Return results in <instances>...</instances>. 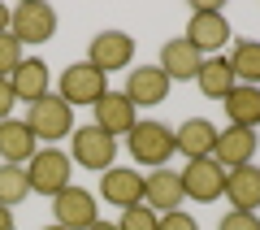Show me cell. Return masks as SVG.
I'll return each instance as SVG.
<instances>
[{"label":"cell","mask_w":260,"mask_h":230,"mask_svg":"<svg viewBox=\"0 0 260 230\" xmlns=\"http://www.w3.org/2000/svg\"><path fill=\"white\" fill-rule=\"evenodd\" d=\"M113 157H117V139L104 135L100 126H78L74 135H70V161L83 169H95V174H104V169H113Z\"/></svg>","instance_id":"5"},{"label":"cell","mask_w":260,"mask_h":230,"mask_svg":"<svg viewBox=\"0 0 260 230\" xmlns=\"http://www.w3.org/2000/svg\"><path fill=\"white\" fill-rule=\"evenodd\" d=\"M225 200L230 209L243 213H256L260 209V165H239V169H225Z\"/></svg>","instance_id":"16"},{"label":"cell","mask_w":260,"mask_h":230,"mask_svg":"<svg viewBox=\"0 0 260 230\" xmlns=\"http://www.w3.org/2000/svg\"><path fill=\"white\" fill-rule=\"evenodd\" d=\"M13 104H18V96H13V87H9V78H0V122H9V113H13Z\"/></svg>","instance_id":"29"},{"label":"cell","mask_w":260,"mask_h":230,"mask_svg":"<svg viewBox=\"0 0 260 230\" xmlns=\"http://www.w3.org/2000/svg\"><path fill=\"white\" fill-rule=\"evenodd\" d=\"M0 230H13V209H0Z\"/></svg>","instance_id":"30"},{"label":"cell","mask_w":260,"mask_h":230,"mask_svg":"<svg viewBox=\"0 0 260 230\" xmlns=\"http://www.w3.org/2000/svg\"><path fill=\"white\" fill-rule=\"evenodd\" d=\"M174 143H178V152H182L186 161L213 157V148H217V126H213L208 118H186L182 126L174 130Z\"/></svg>","instance_id":"17"},{"label":"cell","mask_w":260,"mask_h":230,"mask_svg":"<svg viewBox=\"0 0 260 230\" xmlns=\"http://www.w3.org/2000/svg\"><path fill=\"white\" fill-rule=\"evenodd\" d=\"M178 178H182V195L195 200V204H213L217 195H225V169L217 165L213 157L186 161V165L178 169Z\"/></svg>","instance_id":"8"},{"label":"cell","mask_w":260,"mask_h":230,"mask_svg":"<svg viewBox=\"0 0 260 230\" xmlns=\"http://www.w3.org/2000/svg\"><path fill=\"white\" fill-rule=\"evenodd\" d=\"M9 13H13V9H5V5H0V35L9 31Z\"/></svg>","instance_id":"31"},{"label":"cell","mask_w":260,"mask_h":230,"mask_svg":"<svg viewBox=\"0 0 260 230\" xmlns=\"http://www.w3.org/2000/svg\"><path fill=\"white\" fill-rule=\"evenodd\" d=\"M195 87H200L208 100H225V96L239 87V78H234V70H230V56H204L200 74H195Z\"/></svg>","instance_id":"20"},{"label":"cell","mask_w":260,"mask_h":230,"mask_svg":"<svg viewBox=\"0 0 260 230\" xmlns=\"http://www.w3.org/2000/svg\"><path fill=\"white\" fill-rule=\"evenodd\" d=\"M87 230H117L113 221H95V226H87Z\"/></svg>","instance_id":"32"},{"label":"cell","mask_w":260,"mask_h":230,"mask_svg":"<svg viewBox=\"0 0 260 230\" xmlns=\"http://www.w3.org/2000/svg\"><path fill=\"white\" fill-rule=\"evenodd\" d=\"M9 35L22 48L26 44H48L56 35V9L44 5V0H22L18 9L9 13Z\"/></svg>","instance_id":"6"},{"label":"cell","mask_w":260,"mask_h":230,"mask_svg":"<svg viewBox=\"0 0 260 230\" xmlns=\"http://www.w3.org/2000/svg\"><path fill=\"white\" fill-rule=\"evenodd\" d=\"M135 122H139V109L126 100V92H104V100L95 104V126L104 130V135H130L135 130Z\"/></svg>","instance_id":"15"},{"label":"cell","mask_w":260,"mask_h":230,"mask_svg":"<svg viewBox=\"0 0 260 230\" xmlns=\"http://www.w3.org/2000/svg\"><path fill=\"white\" fill-rule=\"evenodd\" d=\"M70 174H74V161H70V152H61V148H39L35 157L26 161L30 191H35V195H48V200H52L56 191L70 187Z\"/></svg>","instance_id":"3"},{"label":"cell","mask_w":260,"mask_h":230,"mask_svg":"<svg viewBox=\"0 0 260 230\" xmlns=\"http://www.w3.org/2000/svg\"><path fill=\"white\" fill-rule=\"evenodd\" d=\"M22 56H26V52H22V44L5 31V35H0V78H9V74L22 65Z\"/></svg>","instance_id":"26"},{"label":"cell","mask_w":260,"mask_h":230,"mask_svg":"<svg viewBox=\"0 0 260 230\" xmlns=\"http://www.w3.org/2000/svg\"><path fill=\"white\" fill-rule=\"evenodd\" d=\"M35 152H39V139L26 122H13V118L0 122V157H5V165H26Z\"/></svg>","instance_id":"18"},{"label":"cell","mask_w":260,"mask_h":230,"mask_svg":"<svg viewBox=\"0 0 260 230\" xmlns=\"http://www.w3.org/2000/svg\"><path fill=\"white\" fill-rule=\"evenodd\" d=\"M186 44L195 48L200 56H217V48L230 44V22H225L221 5H208V0H200L191 9V22H186Z\"/></svg>","instance_id":"1"},{"label":"cell","mask_w":260,"mask_h":230,"mask_svg":"<svg viewBox=\"0 0 260 230\" xmlns=\"http://www.w3.org/2000/svg\"><path fill=\"white\" fill-rule=\"evenodd\" d=\"M200 65H204V56L195 52L186 39H169V44L160 48V70L169 74V83H186V78H195Z\"/></svg>","instance_id":"21"},{"label":"cell","mask_w":260,"mask_h":230,"mask_svg":"<svg viewBox=\"0 0 260 230\" xmlns=\"http://www.w3.org/2000/svg\"><path fill=\"white\" fill-rule=\"evenodd\" d=\"M104 92H109V74H100L91 61H74L61 74V92L56 96H61L70 109H78V104H91L95 109V104L104 100Z\"/></svg>","instance_id":"7"},{"label":"cell","mask_w":260,"mask_h":230,"mask_svg":"<svg viewBox=\"0 0 260 230\" xmlns=\"http://www.w3.org/2000/svg\"><path fill=\"white\" fill-rule=\"evenodd\" d=\"M48 65L39 61V56H22V65L9 74V87H13V96L18 100H26V104H35L39 96H48Z\"/></svg>","instance_id":"19"},{"label":"cell","mask_w":260,"mask_h":230,"mask_svg":"<svg viewBox=\"0 0 260 230\" xmlns=\"http://www.w3.org/2000/svg\"><path fill=\"white\" fill-rule=\"evenodd\" d=\"M230 70L239 83L247 87H260V39H239L230 52Z\"/></svg>","instance_id":"23"},{"label":"cell","mask_w":260,"mask_h":230,"mask_svg":"<svg viewBox=\"0 0 260 230\" xmlns=\"http://www.w3.org/2000/svg\"><path fill=\"white\" fill-rule=\"evenodd\" d=\"M169 74L160 70V65H139V70H130L126 78V100L135 104V109H152V104H165L169 96Z\"/></svg>","instance_id":"11"},{"label":"cell","mask_w":260,"mask_h":230,"mask_svg":"<svg viewBox=\"0 0 260 230\" xmlns=\"http://www.w3.org/2000/svg\"><path fill=\"white\" fill-rule=\"evenodd\" d=\"M126 148H130V157L139 161V165H148V169H160L178 152L174 130L165 122H135V130L126 135Z\"/></svg>","instance_id":"2"},{"label":"cell","mask_w":260,"mask_h":230,"mask_svg":"<svg viewBox=\"0 0 260 230\" xmlns=\"http://www.w3.org/2000/svg\"><path fill=\"white\" fill-rule=\"evenodd\" d=\"M26 126L35 130V139H44L52 148V139H70L74 135V109L61 96H39L35 104H26Z\"/></svg>","instance_id":"4"},{"label":"cell","mask_w":260,"mask_h":230,"mask_svg":"<svg viewBox=\"0 0 260 230\" xmlns=\"http://www.w3.org/2000/svg\"><path fill=\"white\" fill-rule=\"evenodd\" d=\"M30 195L26 165H0V209H18Z\"/></svg>","instance_id":"24"},{"label":"cell","mask_w":260,"mask_h":230,"mask_svg":"<svg viewBox=\"0 0 260 230\" xmlns=\"http://www.w3.org/2000/svg\"><path fill=\"white\" fill-rule=\"evenodd\" d=\"M100 195L113 209H135V204H143V174L139 169H126V165L104 169L100 174Z\"/></svg>","instance_id":"13"},{"label":"cell","mask_w":260,"mask_h":230,"mask_svg":"<svg viewBox=\"0 0 260 230\" xmlns=\"http://www.w3.org/2000/svg\"><path fill=\"white\" fill-rule=\"evenodd\" d=\"M117 230H160V213H152L148 204H135V209H121Z\"/></svg>","instance_id":"25"},{"label":"cell","mask_w":260,"mask_h":230,"mask_svg":"<svg viewBox=\"0 0 260 230\" xmlns=\"http://www.w3.org/2000/svg\"><path fill=\"white\" fill-rule=\"evenodd\" d=\"M221 104H225V118H230V126H247V130L260 126V87L239 83Z\"/></svg>","instance_id":"22"},{"label":"cell","mask_w":260,"mask_h":230,"mask_svg":"<svg viewBox=\"0 0 260 230\" xmlns=\"http://www.w3.org/2000/svg\"><path fill=\"white\" fill-rule=\"evenodd\" d=\"M182 178H178V169L160 165L152 169V174H143V204H148L152 213H174L182 209Z\"/></svg>","instance_id":"14"},{"label":"cell","mask_w":260,"mask_h":230,"mask_svg":"<svg viewBox=\"0 0 260 230\" xmlns=\"http://www.w3.org/2000/svg\"><path fill=\"white\" fill-rule=\"evenodd\" d=\"M217 230H260V217L256 213H243V209H230Z\"/></svg>","instance_id":"27"},{"label":"cell","mask_w":260,"mask_h":230,"mask_svg":"<svg viewBox=\"0 0 260 230\" xmlns=\"http://www.w3.org/2000/svg\"><path fill=\"white\" fill-rule=\"evenodd\" d=\"M87 61L100 74L126 70V65L135 61V39H130L126 31H100V35L91 39V48H87Z\"/></svg>","instance_id":"10"},{"label":"cell","mask_w":260,"mask_h":230,"mask_svg":"<svg viewBox=\"0 0 260 230\" xmlns=\"http://www.w3.org/2000/svg\"><path fill=\"white\" fill-rule=\"evenodd\" d=\"M160 230H200V221L186 209H174V213H160Z\"/></svg>","instance_id":"28"},{"label":"cell","mask_w":260,"mask_h":230,"mask_svg":"<svg viewBox=\"0 0 260 230\" xmlns=\"http://www.w3.org/2000/svg\"><path fill=\"white\" fill-rule=\"evenodd\" d=\"M256 148H260L256 130H247V126H225V130H217L213 161H217L221 169H239V165H251Z\"/></svg>","instance_id":"12"},{"label":"cell","mask_w":260,"mask_h":230,"mask_svg":"<svg viewBox=\"0 0 260 230\" xmlns=\"http://www.w3.org/2000/svg\"><path fill=\"white\" fill-rule=\"evenodd\" d=\"M44 230H65V226H56V221H52V226H44Z\"/></svg>","instance_id":"33"},{"label":"cell","mask_w":260,"mask_h":230,"mask_svg":"<svg viewBox=\"0 0 260 230\" xmlns=\"http://www.w3.org/2000/svg\"><path fill=\"white\" fill-rule=\"evenodd\" d=\"M52 217H56V226H65V230H87V226L100 221V209H95V195L87 191V187L70 183L65 191L52 195Z\"/></svg>","instance_id":"9"}]
</instances>
